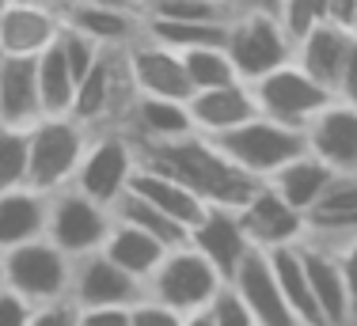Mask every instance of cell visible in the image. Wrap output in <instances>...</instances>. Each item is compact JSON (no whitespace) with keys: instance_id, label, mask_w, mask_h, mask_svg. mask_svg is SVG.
<instances>
[{"instance_id":"cell-11","label":"cell","mask_w":357,"mask_h":326,"mask_svg":"<svg viewBox=\"0 0 357 326\" xmlns=\"http://www.w3.org/2000/svg\"><path fill=\"white\" fill-rule=\"evenodd\" d=\"M69 300L76 307H133L144 300V281L110 262L103 251L73 258V288Z\"/></svg>"},{"instance_id":"cell-45","label":"cell","mask_w":357,"mask_h":326,"mask_svg":"<svg viewBox=\"0 0 357 326\" xmlns=\"http://www.w3.org/2000/svg\"><path fill=\"white\" fill-rule=\"evenodd\" d=\"M236 12H278V0H232Z\"/></svg>"},{"instance_id":"cell-26","label":"cell","mask_w":357,"mask_h":326,"mask_svg":"<svg viewBox=\"0 0 357 326\" xmlns=\"http://www.w3.org/2000/svg\"><path fill=\"white\" fill-rule=\"evenodd\" d=\"M130 190L141 194L149 205H156L160 212H167L172 220H178L183 228H194L202 220V212L209 209L190 186H183L178 178L164 175V171H156V167H144V163H137V171H133Z\"/></svg>"},{"instance_id":"cell-1","label":"cell","mask_w":357,"mask_h":326,"mask_svg":"<svg viewBox=\"0 0 357 326\" xmlns=\"http://www.w3.org/2000/svg\"><path fill=\"white\" fill-rule=\"evenodd\" d=\"M137 156L144 167H156L164 175L178 178L183 186H190L206 205L240 209L255 194V186H259V178L240 171L202 133H186V137H175V141H156V144H137Z\"/></svg>"},{"instance_id":"cell-51","label":"cell","mask_w":357,"mask_h":326,"mask_svg":"<svg viewBox=\"0 0 357 326\" xmlns=\"http://www.w3.org/2000/svg\"><path fill=\"white\" fill-rule=\"evenodd\" d=\"M141 4H149V0H141Z\"/></svg>"},{"instance_id":"cell-28","label":"cell","mask_w":357,"mask_h":326,"mask_svg":"<svg viewBox=\"0 0 357 326\" xmlns=\"http://www.w3.org/2000/svg\"><path fill=\"white\" fill-rule=\"evenodd\" d=\"M335 175H338V171H331L319 156H312V152H301V156L289 160L282 171H274L266 183L274 186V190L282 194L285 201L293 205V209L308 212L312 205H316L319 197H323V190L335 183Z\"/></svg>"},{"instance_id":"cell-33","label":"cell","mask_w":357,"mask_h":326,"mask_svg":"<svg viewBox=\"0 0 357 326\" xmlns=\"http://www.w3.org/2000/svg\"><path fill=\"white\" fill-rule=\"evenodd\" d=\"M144 12L178 23H228L236 15V4L232 0H149Z\"/></svg>"},{"instance_id":"cell-49","label":"cell","mask_w":357,"mask_h":326,"mask_svg":"<svg viewBox=\"0 0 357 326\" xmlns=\"http://www.w3.org/2000/svg\"><path fill=\"white\" fill-rule=\"evenodd\" d=\"M8 288V281H4V254H0V293Z\"/></svg>"},{"instance_id":"cell-7","label":"cell","mask_w":357,"mask_h":326,"mask_svg":"<svg viewBox=\"0 0 357 326\" xmlns=\"http://www.w3.org/2000/svg\"><path fill=\"white\" fill-rule=\"evenodd\" d=\"M4 281L15 296H23L35 307L50 300H65L73 288V258L54 239H31V243L4 251Z\"/></svg>"},{"instance_id":"cell-12","label":"cell","mask_w":357,"mask_h":326,"mask_svg":"<svg viewBox=\"0 0 357 326\" xmlns=\"http://www.w3.org/2000/svg\"><path fill=\"white\" fill-rule=\"evenodd\" d=\"M240 224L255 251H278L304 239V212L293 209L270 183H259L255 194L240 205Z\"/></svg>"},{"instance_id":"cell-21","label":"cell","mask_w":357,"mask_h":326,"mask_svg":"<svg viewBox=\"0 0 357 326\" xmlns=\"http://www.w3.org/2000/svg\"><path fill=\"white\" fill-rule=\"evenodd\" d=\"M69 27L88 34L99 49H130L144 38V8H99V4H73L61 15Z\"/></svg>"},{"instance_id":"cell-47","label":"cell","mask_w":357,"mask_h":326,"mask_svg":"<svg viewBox=\"0 0 357 326\" xmlns=\"http://www.w3.org/2000/svg\"><path fill=\"white\" fill-rule=\"evenodd\" d=\"M183 326H213V319H209V307H206V311H190V315H183Z\"/></svg>"},{"instance_id":"cell-9","label":"cell","mask_w":357,"mask_h":326,"mask_svg":"<svg viewBox=\"0 0 357 326\" xmlns=\"http://www.w3.org/2000/svg\"><path fill=\"white\" fill-rule=\"evenodd\" d=\"M114 212L99 205L96 197L80 194L76 186L50 194V220H46V239H54L69 258H84L91 251H103Z\"/></svg>"},{"instance_id":"cell-3","label":"cell","mask_w":357,"mask_h":326,"mask_svg":"<svg viewBox=\"0 0 357 326\" xmlns=\"http://www.w3.org/2000/svg\"><path fill=\"white\" fill-rule=\"evenodd\" d=\"M225 285L228 281L213 270V262L206 254H198L190 243H183V247H172L156 270L149 273L144 296L175 307L178 315H190V311H206Z\"/></svg>"},{"instance_id":"cell-44","label":"cell","mask_w":357,"mask_h":326,"mask_svg":"<svg viewBox=\"0 0 357 326\" xmlns=\"http://www.w3.org/2000/svg\"><path fill=\"white\" fill-rule=\"evenodd\" d=\"M327 4H331V20L354 31V12H357V0H327Z\"/></svg>"},{"instance_id":"cell-2","label":"cell","mask_w":357,"mask_h":326,"mask_svg":"<svg viewBox=\"0 0 357 326\" xmlns=\"http://www.w3.org/2000/svg\"><path fill=\"white\" fill-rule=\"evenodd\" d=\"M91 130L73 114H46L27 130V183L42 194L73 186L76 167L88 152Z\"/></svg>"},{"instance_id":"cell-4","label":"cell","mask_w":357,"mask_h":326,"mask_svg":"<svg viewBox=\"0 0 357 326\" xmlns=\"http://www.w3.org/2000/svg\"><path fill=\"white\" fill-rule=\"evenodd\" d=\"M209 141L240 171L259 178V183H266L274 171H282L301 152H308L304 130H293V125H282V122L262 118V114L243 122V125H236V130H228V133H220V137H209Z\"/></svg>"},{"instance_id":"cell-25","label":"cell","mask_w":357,"mask_h":326,"mask_svg":"<svg viewBox=\"0 0 357 326\" xmlns=\"http://www.w3.org/2000/svg\"><path fill=\"white\" fill-rule=\"evenodd\" d=\"M42 114L35 57H0V122L31 130Z\"/></svg>"},{"instance_id":"cell-39","label":"cell","mask_w":357,"mask_h":326,"mask_svg":"<svg viewBox=\"0 0 357 326\" xmlns=\"http://www.w3.org/2000/svg\"><path fill=\"white\" fill-rule=\"evenodd\" d=\"M76 319H80V307H76L69 296H65V300L38 304L35 311H31L27 326H76Z\"/></svg>"},{"instance_id":"cell-16","label":"cell","mask_w":357,"mask_h":326,"mask_svg":"<svg viewBox=\"0 0 357 326\" xmlns=\"http://www.w3.org/2000/svg\"><path fill=\"white\" fill-rule=\"evenodd\" d=\"M126 65H130V76L141 95H160V99H178V102L194 95L178 49L164 46V42H152L149 34L126 49Z\"/></svg>"},{"instance_id":"cell-23","label":"cell","mask_w":357,"mask_h":326,"mask_svg":"<svg viewBox=\"0 0 357 326\" xmlns=\"http://www.w3.org/2000/svg\"><path fill=\"white\" fill-rule=\"evenodd\" d=\"M357 31L342 27V23L327 20L319 23L316 31H308L301 42H296V57L293 61L304 68L308 76H316L323 88L335 91L338 88V76H342V65L350 57V46H354Z\"/></svg>"},{"instance_id":"cell-24","label":"cell","mask_w":357,"mask_h":326,"mask_svg":"<svg viewBox=\"0 0 357 326\" xmlns=\"http://www.w3.org/2000/svg\"><path fill=\"white\" fill-rule=\"evenodd\" d=\"M50 220V194L35 190L31 183L0 190V254L20 243L46 235Z\"/></svg>"},{"instance_id":"cell-6","label":"cell","mask_w":357,"mask_h":326,"mask_svg":"<svg viewBox=\"0 0 357 326\" xmlns=\"http://www.w3.org/2000/svg\"><path fill=\"white\" fill-rule=\"evenodd\" d=\"M225 49L243 84L262 80L266 72H274L296 57V42L289 38L278 12H236L228 23Z\"/></svg>"},{"instance_id":"cell-42","label":"cell","mask_w":357,"mask_h":326,"mask_svg":"<svg viewBox=\"0 0 357 326\" xmlns=\"http://www.w3.org/2000/svg\"><path fill=\"white\" fill-rule=\"evenodd\" d=\"M76 326H130V307H80Z\"/></svg>"},{"instance_id":"cell-30","label":"cell","mask_w":357,"mask_h":326,"mask_svg":"<svg viewBox=\"0 0 357 326\" xmlns=\"http://www.w3.org/2000/svg\"><path fill=\"white\" fill-rule=\"evenodd\" d=\"M35 72H38L42 114H69L73 99H76V76H73V68L65 61L57 42L35 57Z\"/></svg>"},{"instance_id":"cell-17","label":"cell","mask_w":357,"mask_h":326,"mask_svg":"<svg viewBox=\"0 0 357 326\" xmlns=\"http://www.w3.org/2000/svg\"><path fill=\"white\" fill-rule=\"evenodd\" d=\"M357 235V175H335L323 197L304 212V239L319 247H342Z\"/></svg>"},{"instance_id":"cell-18","label":"cell","mask_w":357,"mask_h":326,"mask_svg":"<svg viewBox=\"0 0 357 326\" xmlns=\"http://www.w3.org/2000/svg\"><path fill=\"white\" fill-rule=\"evenodd\" d=\"M186 110H190L194 133H202V137H220V133L236 130V125L251 122V118H259L255 91H251V84H243V80L194 91V95L186 99Z\"/></svg>"},{"instance_id":"cell-8","label":"cell","mask_w":357,"mask_h":326,"mask_svg":"<svg viewBox=\"0 0 357 326\" xmlns=\"http://www.w3.org/2000/svg\"><path fill=\"white\" fill-rule=\"evenodd\" d=\"M137 163H141L137 144L122 130H99V133H91L88 152H84L80 167H76L73 186L110 209L118 197L130 190V178L137 171Z\"/></svg>"},{"instance_id":"cell-37","label":"cell","mask_w":357,"mask_h":326,"mask_svg":"<svg viewBox=\"0 0 357 326\" xmlns=\"http://www.w3.org/2000/svg\"><path fill=\"white\" fill-rule=\"evenodd\" d=\"M209 319H213V326H259L251 307L243 304V296L232 285H225L217 293V300L209 304Z\"/></svg>"},{"instance_id":"cell-5","label":"cell","mask_w":357,"mask_h":326,"mask_svg":"<svg viewBox=\"0 0 357 326\" xmlns=\"http://www.w3.org/2000/svg\"><path fill=\"white\" fill-rule=\"evenodd\" d=\"M133 99H137V84H133L130 65H126V49H103L99 61L88 68V76L76 84L69 114L80 125H88L91 133L118 130Z\"/></svg>"},{"instance_id":"cell-19","label":"cell","mask_w":357,"mask_h":326,"mask_svg":"<svg viewBox=\"0 0 357 326\" xmlns=\"http://www.w3.org/2000/svg\"><path fill=\"white\" fill-rule=\"evenodd\" d=\"M232 288L243 296V304L251 307V315L259 326H304L296 319V311L289 307V300L282 296V288H278V281H274V270H270V262L262 251L248 254V262H243L240 273L232 277Z\"/></svg>"},{"instance_id":"cell-34","label":"cell","mask_w":357,"mask_h":326,"mask_svg":"<svg viewBox=\"0 0 357 326\" xmlns=\"http://www.w3.org/2000/svg\"><path fill=\"white\" fill-rule=\"evenodd\" d=\"M27 183V130L0 122V190Z\"/></svg>"},{"instance_id":"cell-41","label":"cell","mask_w":357,"mask_h":326,"mask_svg":"<svg viewBox=\"0 0 357 326\" xmlns=\"http://www.w3.org/2000/svg\"><path fill=\"white\" fill-rule=\"evenodd\" d=\"M31 311H35V304H27L23 296H15L12 288L0 293V326H27Z\"/></svg>"},{"instance_id":"cell-13","label":"cell","mask_w":357,"mask_h":326,"mask_svg":"<svg viewBox=\"0 0 357 326\" xmlns=\"http://www.w3.org/2000/svg\"><path fill=\"white\" fill-rule=\"evenodd\" d=\"M61 27L65 20L42 0H0V57H38Z\"/></svg>"},{"instance_id":"cell-52","label":"cell","mask_w":357,"mask_h":326,"mask_svg":"<svg viewBox=\"0 0 357 326\" xmlns=\"http://www.w3.org/2000/svg\"><path fill=\"white\" fill-rule=\"evenodd\" d=\"M354 326H357V323H354Z\"/></svg>"},{"instance_id":"cell-43","label":"cell","mask_w":357,"mask_h":326,"mask_svg":"<svg viewBox=\"0 0 357 326\" xmlns=\"http://www.w3.org/2000/svg\"><path fill=\"white\" fill-rule=\"evenodd\" d=\"M335 99L357 102V38H354V46H350V57H346V65H342V76H338Z\"/></svg>"},{"instance_id":"cell-15","label":"cell","mask_w":357,"mask_h":326,"mask_svg":"<svg viewBox=\"0 0 357 326\" xmlns=\"http://www.w3.org/2000/svg\"><path fill=\"white\" fill-rule=\"evenodd\" d=\"M308 152L319 156L338 175H357V102L331 99L327 107L304 125Z\"/></svg>"},{"instance_id":"cell-27","label":"cell","mask_w":357,"mask_h":326,"mask_svg":"<svg viewBox=\"0 0 357 326\" xmlns=\"http://www.w3.org/2000/svg\"><path fill=\"white\" fill-rule=\"evenodd\" d=\"M274 270V281L282 288V296L289 300V307L296 311V319L304 326H327L323 319L316 296H312V285H308V273H304V258H301V243L293 247H278V251H262Z\"/></svg>"},{"instance_id":"cell-31","label":"cell","mask_w":357,"mask_h":326,"mask_svg":"<svg viewBox=\"0 0 357 326\" xmlns=\"http://www.w3.org/2000/svg\"><path fill=\"white\" fill-rule=\"evenodd\" d=\"M110 212H114V220H126V224L149 231L152 239H160V243L172 251V247H183L186 239H190V228H183L178 220H172L167 212H160L156 205H149L141 194L126 190L122 197H118L114 205H110Z\"/></svg>"},{"instance_id":"cell-32","label":"cell","mask_w":357,"mask_h":326,"mask_svg":"<svg viewBox=\"0 0 357 326\" xmlns=\"http://www.w3.org/2000/svg\"><path fill=\"white\" fill-rule=\"evenodd\" d=\"M183 68H186V80H190L194 91H206V88H220V84H232L240 80L232 68V57H228L225 46H194L183 49Z\"/></svg>"},{"instance_id":"cell-20","label":"cell","mask_w":357,"mask_h":326,"mask_svg":"<svg viewBox=\"0 0 357 326\" xmlns=\"http://www.w3.org/2000/svg\"><path fill=\"white\" fill-rule=\"evenodd\" d=\"M301 258H304L312 296H316L327 326H354V307H350V293H346V277H342V265H338V254L331 247L301 239Z\"/></svg>"},{"instance_id":"cell-35","label":"cell","mask_w":357,"mask_h":326,"mask_svg":"<svg viewBox=\"0 0 357 326\" xmlns=\"http://www.w3.org/2000/svg\"><path fill=\"white\" fill-rule=\"evenodd\" d=\"M278 20L289 31V38L301 42L308 31L331 20V4L327 0H278Z\"/></svg>"},{"instance_id":"cell-36","label":"cell","mask_w":357,"mask_h":326,"mask_svg":"<svg viewBox=\"0 0 357 326\" xmlns=\"http://www.w3.org/2000/svg\"><path fill=\"white\" fill-rule=\"evenodd\" d=\"M57 46H61V54H65V61H69V68H73L76 84L88 76V68L99 61V54H103V49H99L88 34H80L76 27H69V23H65L61 34H57Z\"/></svg>"},{"instance_id":"cell-38","label":"cell","mask_w":357,"mask_h":326,"mask_svg":"<svg viewBox=\"0 0 357 326\" xmlns=\"http://www.w3.org/2000/svg\"><path fill=\"white\" fill-rule=\"evenodd\" d=\"M130 326H183V315L175 307L160 304V300H137L130 307Z\"/></svg>"},{"instance_id":"cell-14","label":"cell","mask_w":357,"mask_h":326,"mask_svg":"<svg viewBox=\"0 0 357 326\" xmlns=\"http://www.w3.org/2000/svg\"><path fill=\"white\" fill-rule=\"evenodd\" d=\"M186 243L198 254H206L228 285H232V277L240 273V265L248 262V254L255 251L248 231L240 224V212L228 209V205H209V209L202 212V220L190 228V239H186Z\"/></svg>"},{"instance_id":"cell-29","label":"cell","mask_w":357,"mask_h":326,"mask_svg":"<svg viewBox=\"0 0 357 326\" xmlns=\"http://www.w3.org/2000/svg\"><path fill=\"white\" fill-rule=\"evenodd\" d=\"M103 254L110 262H118L126 273H133V277L149 281V273L160 265V258L167 254V247L160 243V239H152L149 231L126 224V220H114V228H110L107 243H103Z\"/></svg>"},{"instance_id":"cell-48","label":"cell","mask_w":357,"mask_h":326,"mask_svg":"<svg viewBox=\"0 0 357 326\" xmlns=\"http://www.w3.org/2000/svg\"><path fill=\"white\" fill-rule=\"evenodd\" d=\"M42 4H50V8H54V12H57V15H65V12H69V8L76 4V0H42Z\"/></svg>"},{"instance_id":"cell-10","label":"cell","mask_w":357,"mask_h":326,"mask_svg":"<svg viewBox=\"0 0 357 326\" xmlns=\"http://www.w3.org/2000/svg\"><path fill=\"white\" fill-rule=\"evenodd\" d=\"M251 91H255L262 118H274V122L293 125V130H304L335 99V91L323 88L316 76H308L296 61H289L282 68H274V72H266L262 80H255Z\"/></svg>"},{"instance_id":"cell-46","label":"cell","mask_w":357,"mask_h":326,"mask_svg":"<svg viewBox=\"0 0 357 326\" xmlns=\"http://www.w3.org/2000/svg\"><path fill=\"white\" fill-rule=\"evenodd\" d=\"M76 4H99V8H144L141 0H76Z\"/></svg>"},{"instance_id":"cell-40","label":"cell","mask_w":357,"mask_h":326,"mask_svg":"<svg viewBox=\"0 0 357 326\" xmlns=\"http://www.w3.org/2000/svg\"><path fill=\"white\" fill-rule=\"evenodd\" d=\"M338 265H342V277H346V293H350V307H354V323H357V235L350 243L335 247Z\"/></svg>"},{"instance_id":"cell-50","label":"cell","mask_w":357,"mask_h":326,"mask_svg":"<svg viewBox=\"0 0 357 326\" xmlns=\"http://www.w3.org/2000/svg\"><path fill=\"white\" fill-rule=\"evenodd\" d=\"M354 31H357V12H354Z\"/></svg>"},{"instance_id":"cell-22","label":"cell","mask_w":357,"mask_h":326,"mask_svg":"<svg viewBox=\"0 0 357 326\" xmlns=\"http://www.w3.org/2000/svg\"><path fill=\"white\" fill-rule=\"evenodd\" d=\"M133 144H156V141H175V137L194 133L190 110L178 99H160V95H141L130 102L122 125H118Z\"/></svg>"}]
</instances>
